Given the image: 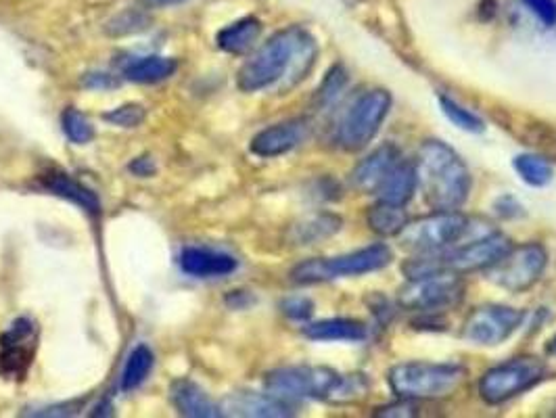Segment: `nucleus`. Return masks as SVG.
Wrapping results in <instances>:
<instances>
[{"label": "nucleus", "instance_id": "obj_1", "mask_svg": "<svg viewBox=\"0 0 556 418\" xmlns=\"http://www.w3.org/2000/svg\"><path fill=\"white\" fill-rule=\"evenodd\" d=\"M318 42L301 26L276 32L239 69L237 86L243 92L274 90L278 95L293 90L316 65Z\"/></svg>", "mask_w": 556, "mask_h": 418}, {"label": "nucleus", "instance_id": "obj_2", "mask_svg": "<svg viewBox=\"0 0 556 418\" xmlns=\"http://www.w3.org/2000/svg\"><path fill=\"white\" fill-rule=\"evenodd\" d=\"M419 189L433 212H458L473 189V176L444 141H425L416 155Z\"/></svg>", "mask_w": 556, "mask_h": 418}, {"label": "nucleus", "instance_id": "obj_3", "mask_svg": "<svg viewBox=\"0 0 556 418\" xmlns=\"http://www.w3.org/2000/svg\"><path fill=\"white\" fill-rule=\"evenodd\" d=\"M465 379V368L446 362H402L387 373V383L393 396L412 402L446 400L465 383Z\"/></svg>", "mask_w": 556, "mask_h": 418}, {"label": "nucleus", "instance_id": "obj_4", "mask_svg": "<svg viewBox=\"0 0 556 418\" xmlns=\"http://www.w3.org/2000/svg\"><path fill=\"white\" fill-rule=\"evenodd\" d=\"M393 253L387 245L377 243L352 253L337 255V258H314L297 264L291 270V281L297 285H318L329 283L335 278L362 276L368 272H377L389 266Z\"/></svg>", "mask_w": 556, "mask_h": 418}, {"label": "nucleus", "instance_id": "obj_5", "mask_svg": "<svg viewBox=\"0 0 556 418\" xmlns=\"http://www.w3.org/2000/svg\"><path fill=\"white\" fill-rule=\"evenodd\" d=\"M391 109V95L383 88H370L347 105L343 111L335 141L345 151H362L373 143Z\"/></svg>", "mask_w": 556, "mask_h": 418}, {"label": "nucleus", "instance_id": "obj_6", "mask_svg": "<svg viewBox=\"0 0 556 418\" xmlns=\"http://www.w3.org/2000/svg\"><path fill=\"white\" fill-rule=\"evenodd\" d=\"M341 377L343 375L327 366H285L268 373L264 387L270 396L289 404L297 400H322L335 404Z\"/></svg>", "mask_w": 556, "mask_h": 418}, {"label": "nucleus", "instance_id": "obj_7", "mask_svg": "<svg viewBox=\"0 0 556 418\" xmlns=\"http://www.w3.org/2000/svg\"><path fill=\"white\" fill-rule=\"evenodd\" d=\"M462 297H465L462 276L452 270H439L408 281L398 293V304L410 312L439 314L456 308Z\"/></svg>", "mask_w": 556, "mask_h": 418}, {"label": "nucleus", "instance_id": "obj_8", "mask_svg": "<svg viewBox=\"0 0 556 418\" xmlns=\"http://www.w3.org/2000/svg\"><path fill=\"white\" fill-rule=\"evenodd\" d=\"M548 375V366L542 358L536 356H521L513 358L504 364L490 368L479 381V396L492 404H504L506 400H513L519 393L529 391L538 383L544 381Z\"/></svg>", "mask_w": 556, "mask_h": 418}, {"label": "nucleus", "instance_id": "obj_9", "mask_svg": "<svg viewBox=\"0 0 556 418\" xmlns=\"http://www.w3.org/2000/svg\"><path fill=\"white\" fill-rule=\"evenodd\" d=\"M471 220L460 212H433L425 218L406 222L398 241L404 249L427 253L446 251L467 237Z\"/></svg>", "mask_w": 556, "mask_h": 418}, {"label": "nucleus", "instance_id": "obj_10", "mask_svg": "<svg viewBox=\"0 0 556 418\" xmlns=\"http://www.w3.org/2000/svg\"><path fill=\"white\" fill-rule=\"evenodd\" d=\"M546 264V249L540 243H525L511 247L498 262L485 268V278L504 291L525 293L540 281Z\"/></svg>", "mask_w": 556, "mask_h": 418}, {"label": "nucleus", "instance_id": "obj_11", "mask_svg": "<svg viewBox=\"0 0 556 418\" xmlns=\"http://www.w3.org/2000/svg\"><path fill=\"white\" fill-rule=\"evenodd\" d=\"M525 320V312L517 308H508L500 304L479 306L469 314L462 327V339L481 345V347H496L511 339Z\"/></svg>", "mask_w": 556, "mask_h": 418}, {"label": "nucleus", "instance_id": "obj_12", "mask_svg": "<svg viewBox=\"0 0 556 418\" xmlns=\"http://www.w3.org/2000/svg\"><path fill=\"white\" fill-rule=\"evenodd\" d=\"M511 247H513L511 239L502 235V232H485V235L473 239L467 237L465 241L454 245L450 251L448 249L442 251L444 268L458 274L485 270L494 262H498Z\"/></svg>", "mask_w": 556, "mask_h": 418}, {"label": "nucleus", "instance_id": "obj_13", "mask_svg": "<svg viewBox=\"0 0 556 418\" xmlns=\"http://www.w3.org/2000/svg\"><path fill=\"white\" fill-rule=\"evenodd\" d=\"M38 341L36 324L30 318H19L11 324V329L0 337V370L7 375H26L32 364Z\"/></svg>", "mask_w": 556, "mask_h": 418}, {"label": "nucleus", "instance_id": "obj_14", "mask_svg": "<svg viewBox=\"0 0 556 418\" xmlns=\"http://www.w3.org/2000/svg\"><path fill=\"white\" fill-rule=\"evenodd\" d=\"M308 136H310V122L304 118H297V120L274 124V126L258 132L256 136H253L249 149L253 155L264 157V159L281 157V155L293 151L295 147H299Z\"/></svg>", "mask_w": 556, "mask_h": 418}, {"label": "nucleus", "instance_id": "obj_15", "mask_svg": "<svg viewBox=\"0 0 556 418\" xmlns=\"http://www.w3.org/2000/svg\"><path fill=\"white\" fill-rule=\"evenodd\" d=\"M400 159H402V153L396 145H383V147L375 149L352 170V184L358 191H362L366 195L377 193L383 180L391 172V168L396 166Z\"/></svg>", "mask_w": 556, "mask_h": 418}, {"label": "nucleus", "instance_id": "obj_16", "mask_svg": "<svg viewBox=\"0 0 556 418\" xmlns=\"http://www.w3.org/2000/svg\"><path fill=\"white\" fill-rule=\"evenodd\" d=\"M224 414L233 416H251V418H283L291 416V404L285 400H278L270 393H253V391H239L233 393L224 404Z\"/></svg>", "mask_w": 556, "mask_h": 418}, {"label": "nucleus", "instance_id": "obj_17", "mask_svg": "<svg viewBox=\"0 0 556 418\" xmlns=\"http://www.w3.org/2000/svg\"><path fill=\"white\" fill-rule=\"evenodd\" d=\"M180 268L189 276L197 278H218L228 276L237 270V260L233 255L212 251L203 247H187L180 253Z\"/></svg>", "mask_w": 556, "mask_h": 418}, {"label": "nucleus", "instance_id": "obj_18", "mask_svg": "<svg viewBox=\"0 0 556 418\" xmlns=\"http://www.w3.org/2000/svg\"><path fill=\"white\" fill-rule=\"evenodd\" d=\"M416 189H419V176H416V164L410 159H400L396 166L391 168L387 178L377 191L379 201L391 203V205H402L414 197Z\"/></svg>", "mask_w": 556, "mask_h": 418}, {"label": "nucleus", "instance_id": "obj_19", "mask_svg": "<svg viewBox=\"0 0 556 418\" xmlns=\"http://www.w3.org/2000/svg\"><path fill=\"white\" fill-rule=\"evenodd\" d=\"M172 402L176 410L191 418H218L222 416V408L212 402V398L193 381L178 379L172 383Z\"/></svg>", "mask_w": 556, "mask_h": 418}, {"label": "nucleus", "instance_id": "obj_20", "mask_svg": "<svg viewBox=\"0 0 556 418\" xmlns=\"http://www.w3.org/2000/svg\"><path fill=\"white\" fill-rule=\"evenodd\" d=\"M262 34V21L258 17H243L218 32V46L230 55H245L256 46Z\"/></svg>", "mask_w": 556, "mask_h": 418}, {"label": "nucleus", "instance_id": "obj_21", "mask_svg": "<svg viewBox=\"0 0 556 418\" xmlns=\"http://www.w3.org/2000/svg\"><path fill=\"white\" fill-rule=\"evenodd\" d=\"M304 335L312 341H364L368 335L366 324L350 318H331L312 322L304 327Z\"/></svg>", "mask_w": 556, "mask_h": 418}, {"label": "nucleus", "instance_id": "obj_22", "mask_svg": "<svg viewBox=\"0 0 556 418\" xmlns=\"http://www.w3.org/2000/svg\"><path fill=\"white\" fill-rule=\"evenodd\" d=\"M341 226H343V220L337 214L322 212V214L308 216L304 220H299L297 224H293L289 230V239L295 245H314V243H320L324 239L337 235Z\"/></svg>", "mask_w": 556, "mask_h": 418}, {"label": "nucleus", "instance_id": "obj_23", "mask_svg": "<svg viewBox=\"0 0 556 418\" xmlns=\"http://www.w3.org/2000/svg\"><path fill=\"white\" fill-rule=\"evenodd\" d=\"M178 61L170 57H138L124 67V78L136 84H157L176 74Z\"/></svg>", "mask_w": 556, "mask_h": 418}, {"label": "nucleus", "instance_id": "obj_24", "mask_svg": "<svg viewBox=\"0 0 556 418\" xmlns=\"http://www.w3.org/2000/svg\"><path fill=\"white\" fill-rule=\"evenodd\" d=\"M42 180H44V187L49 189L53 195L78 203L82 209H86V212H90V214H97L101 209V203H99L97 195L92 193L90 189H86L84 184H80L69 174L51 172V174H46Z\"/></svg>", "mask_w": 556, "mask_h": 418}, {"label": "nucleus", "instance_id": "obj_25", "mask_svg": "<svg viewBox=\"0 0 556 418\" xmlns=\"http://www.w3.org/2000/svg\"><path fill=\"white\" fill-rule=\"evenodd\" d=\"M366 220H368L370 230H375L377 235L398 237L408 222V216L402 205H391V203L379 201L375 207H370Z\"/></svg>", "mask_w": 556, "mask_h": 418}, {"label": "nucleus", "instance_id": "obj_26", "mask_svg": "<svg viewBox=\"0 0 556 418\" xmlns=\"http://www.w3.org/2000/svg\"><path fill=\"white\" fill-rule=\"evenodd\" d=\"M513 168L517 170V174L521 176L523 182H527L529 187H548L554 178V170L550 159H546L544 155H536V153H525V155H517L513 161Z\"/></svg>", "mask_w": 556, "mask_h": 418}, {"label": "nucleus", "instance_id": "obj_27", "mask_svg": "<svg viewBox=\"0 0 556 418\" xmlns=\"http://www.w3.org/2000/svg\"><path fill=\"white\" fill-rule=\"evenodd\" d=\"M151 368H153V352L147 345H136L124 366L122 389L132 391L136 387H141L145 379L151 375Z\"/></svg>", "mask_w": 556, "mask_h": 418}, {"label": "nucleus", "instance_id": "obj_28", "mask_svg": "<svg viewBox=\"0 0 556 418\" xmlns=\"http://www.w3.org/2000/svg\"><path fill=\"white\" fill-rule=\"evenodd\" d=\"M439 107H442L444 115L456 128L465 130L469 134H481L485 130V124H483V120L479 118V115H475L473 111L465 109L460 103L452 101L450 97H446V95L439 97Z\"/></svg>", "mask_w": 556, "mask_h": 418}, {"label": "nucleus", "instance_id": "obj_29", "mask_svg": "<svg viewBox=\"0 0 556 418\" xmlns=\"http://www.w3.org/2000/svg\"><path fill=\"white\" fill-rule=\"evenodd\" d=\"M61 122H63L65 136L76 145H86V143L92 141V138H95V128H92L90 120L86 118L84 113H80L74 107H69V109L63 111Z\"/></svg>", "mask_w": 556, "mask_h": 418}, {"label": "nucleus", "instance_id": "obj_30", "mask_svg": "<svg viewBox=\"0 0 556 418\" xmlns=\"http://www.w3.org/2000/svg\"><path fill=\"white\" fill-rule=\"evenodd\" d=\"M345 86H347V72H345L343 65L337 63L329 69V74L324 76V80H322V84L316 92V105L320 109L331 105L333 101L339 99V95L345 90Z\"/></svg>", "mask_w": 556, "mask_h": 418}, {"label": "nucleus", "instance_id": "obj_31", "mask_svg": "<svg viewBox=\"0 0 556 418\" xmlns=\"http://www.w3.org/2000/svg\"><path fill=\"white\" fill-rule=\"evenodd\" d=\"M525 141L527 145L536 147L540 151V155L554 157L556 159V128L546 126V124H536L529 126L525 130Z\"/></svg>", "mask_w": 556, "mask_h": 418}, {"label": "nucleus", "instance_id": "obj_32", "mask_svg": "<svg viewBox=\"0 0 556 418\" xmlns=\"http://www.w3.org/2000/svg\"><path fill=\"white\" fill-rule=\"evenodd\" d=\"M145 118H147L145 107L136 105V103L122 105L118 109L105 113V120L113 126H120V128H136L145 122Z\"/></svg>", "mask_w": 556, "mask_h": 418}, {"label": "nucleus", "instance_id": "obj_33", "mask_svg": "<svg viewBox=\"0 0 556 418\" xmlns=\"http://www.w3.org/2000/svg\"><path fill=\"white\" fill-rule=\"evenodd\" d=\"M281 310L291 320H308L314 314V304L308 297H289L281 304Z\"/></svg>", "mask_w": 556, "mask_h": 418}, {"label": "nucleus", "instance_id": "obj_34", "mask_svg": "<svg viewBox=\"0 0 556 418\" xmlns=\"http://www.w3.org/2000/svg\"><path fill=\"white\" fill-rule=\"evenodd\" d=\"M523 5L542 21L546 28L556 26V0H523Z\"/></svg>", "mask_w": 556, "mask_h": 418}, {"label": "nucleus", "instance_id": "obj_35", "mask_svg": "<svg viewBox=\"0 0 556 418\" xmlns=\"http://www.w3.org/2000/svg\"><path fill=\"white\" fill-rule=\"evenodd\" d=\"M494 212L504 220H515V218H521L525 214V207L517 197L506 193V195H500L494 201Z\"/></svg>", "mask_w": 556, "mask_h": 418}, {"label": "nucleus", "instance_id": "obj_36", "mask_svg": "<svg viewBox=\"0 0 556 418\" xmlns=\"http://www.w3.org/2000/svg\"><path fill=\"white\" fill-rule=\"evenodd\" d=\"M84 86L92 88V90H109L118 86V80H113L109 74H88L84 78Z\"/></svg>", "mask_w": 556, "mask_h": 418}, {"label": "nucleus", "instance_id": "obj_37", "mask_svg": "<svg viewBox=\"0 0 556 418\" xmlns=\"http://www.w3.org/2000/svg\"><path fill=\"white\" fill-rule=\"evenodd\" d=\"M414 410H416V406L412 400H402L396 406H387V408L379 410L377 416H412Z\"/></svg>", "mask_w": 556, "mask_h": 418}, {"label": "nucleus", "instance_id": "obj_38", "mask_svg": "<svg viewBox=\"0 0 556 418\" xmlns=\"http://www.w3.org/2000/svg\"><path fill=\"white\" fill-rule=\"evenodd\" d=\"M130 170H132V174L145 178V176L155 174V164L151 161V157H141V159H134V161H132Z\"/></svg>", "mask_w": 556, "mask_h": 418}, {"label": "nucleus", "instance_id": "obj_39", "mask_svg": "<svg viewBox=\"0 0 556 418\" xmlns=\"http://www.w3.org/2000/svg\"><path fill=\"white\" fill-rule=\"evenodd\" d=\"M143 3H145L147 7L161 9V7H174V5H180V3H184V0H143Z\"/></svg>", "mask_w": 556, "mask_h": 418}, {"label": "nucleus", "instance_id": "obj_40", "mask_svg": "<svg viewBox=\"0 0 556 418\" xmlns=\"http://www.w3.org/2000/svg\"><path fill=\"white\" fill-rule=\"evenodd\" d=\"M548 354H550V356H556V335L548 341Z\"/></svg>", "mask_w": 556, "mask_h": 418}, {"label": "nucleus", "instance_id": "obj_41", "mask_svg": "<svg viewBox=\"0 0 556 418\" xmlns=\"http://www.w3.org/2000/svg\"><path fill=\"white\" fill-rule=\"evenodd\" d=\"M343 3H347V5H350V7H356V5L364 3V0H343Z\"/></svg>", "mask_w": 556, "mask_h": 418}]
</instances>
